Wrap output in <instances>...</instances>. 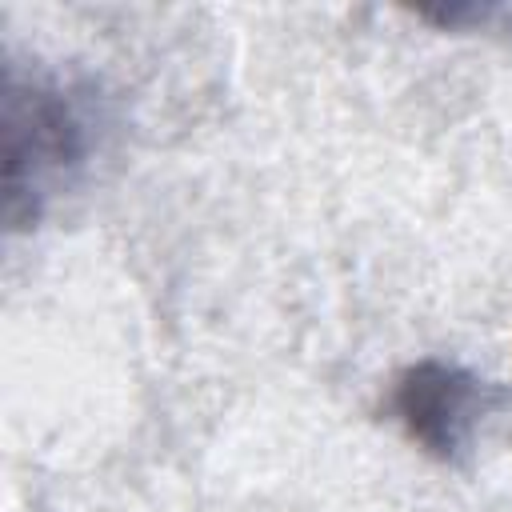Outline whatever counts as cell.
<instances>
[{"mask_svg":"<svg viewBox=\"0 0 512 512\" xmlns=\"http://www.w3.org/2000/svg\"><path fill=\"white\" fill-rule=\"evenodd\" d=\"M472 396H476V380L452 364H436V360H424L416 368H408L400 376V388H396V408L408 424V432L448 456L456 444H460V432L468 424V408H472Z\"/></svg>","mask_w":512,"mask_h":512,"instance_id":"obj_1","label":"cell"}]
</instances>
